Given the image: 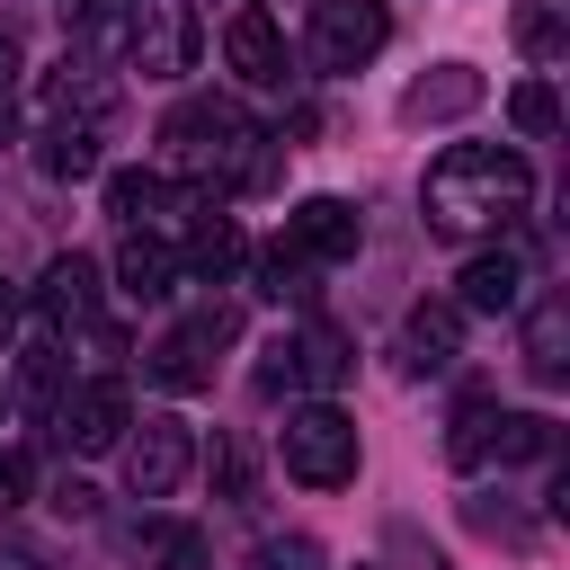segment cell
I'll list each match as a JSON object with an SVG mask.
<instances>
[{"instance_id": "cell-1", "label": "cell", "mask_w": 570, "mask_h": 570, "mask_svg": "<svg viewBox=\"0 0 570 570\" xmlns=\"http://www.w3.org/2000/svg\"><path fill=\"white\" fill-rule=\"evenodd\" d=\"M534 205V169L525 151L508 142H445L419 178V214L436 240H481V232H508L517 214Z\"/></svg>"}, {"instance_id": "cell-2", "label": "cell", "mask_w": 570, "mask_h": 570, "mask_svg": "<svg viewBox=\"0 0 570 570\" xmlns=\"http://www.w3.org/2000/svg\"><path fill=\"white\" fill-rule=\"evenodd\" d=\"M160 142L178 160H196L214 187H267L276 178V134H258L232 98H178L160 116Z\"/></svg>"}, {"instance_id": "cell-3", "label": "cell", "mask_w": 570, "mask_h": 570, "mask_svg": "<svg viewBox=\"0 0 570 570\" xmlns=\"http://www.w3.org/2000/svg\"><path fill=\"white\" fill-rule=\"evenodd\" d=\"M276 454H285V472H294L303 490H347V481H356V463H365L356 419H347L338 401H303V410H285Z\"/></svg>"}, {"instance_id": "cell-4", "label": "cell", "mask_w": 570, "mask_h": 570, "mask_svg": "<svg viewBox=\"0 0 570 570\" xmlns=\"http://www.w3.org/2000/svg\"><path fill=\"white\" fill-rule=\"evenodd\" d=\"M125 62L142 80H187L196 53H205V27H196V0H125Z\"/></svg>"}, {"instance_id": "cell-5", "label": "cell", "mask_w": 570, "mask_h": 570, "mask_svg": "<svg viewBox=\"0 0 570 570\" xmlns=\"http://www.w3.org/2000/svg\"><path fill=\"white\" fill-rule=\"evenodd\" d=\"M303 45H312L321 71H365V62L392 45V9H383V0H312Z\"/></svg>"}, {"instance_id": "cell-6", "label": "cell", "mask_w": 570, "mask_h": 570, "mask_svg": "<svg viewBox=\"0 0 570 570\" xmlns=\"http://www.w3.org/2000/svg\"><path fill=\"white\" fill-rule=\"evenodd\" d=\"M125 428H134V401H125L116 374H89V383H71V392L53 401V436H62L71 454H116Z\"/></svg>"}, {"instance_id": "cell-7", "label": "cell", "mask_w": 570, "mask_h": 570, "mask_svg": "<svg viewBox=\"0 0 570 570\" xmlns=\"http://www.w3.org/2000/svg\"><path fill=\"white\" fill-rule=\"evenodd\" d=\"M187 472H196V436H187V419L151 410V419L125 436V490H134V499H169Z\"/></svg>"}, {"instance_id": "cell-8", "label": "cell", "mask_w": 570, "mask_h": 570, "mask_svg": "<svg viewBox=\"0 0 570 570\" xmlns=\"http://www.w3.org/2000/svg\"><path fill=\"white\" fill-rule=\"evenodd\" d=\"M356 240H365V214H356L347 196H303V205H285V249H294L303 267H338V258H356Z\"/></svg>"}, {"instance_id": "cell-9", "label": "cell", "mask_w": 570, "mask_h": 570, "mask_svg": "<svg viewBox=\"0 0 570 570\" xmlns=\"http://www.w3.org/2000/svg\"><path fill=\"white\" fill-rule=\"evenodd\" d=\"M36 312H45V330H53V338H80V330H98V258L62 249V258L45 267V285H36Z\"/></svg>"}, {"instance_id": "cell-10", "label": "cell", "mask_w": 570, "mask_h": 570, "mask_svg": "<svg viewBox=\"0 0 570 570\" xmlns=\"http://www.w3.org/2000/svg\"><path fill=\"white\" fill-rule=\"evenodd\" d=\"M223 62H232L249 89H285V80H294V71H285V62H294V53H285V27H276L267 9H232V27H223Z\"/></svg>"}, {"instance_id": "cell-11", "label": "cell", "mask_w": 570, "mask_h": 570, "mask_svg": "<svg viewBox=\"0 0 570 570\" xmlns=\"http://www.w3.org/2000/svg\"><path fill=\"white\" fill-rule=\"evenodd\" d=\"M490 98V80L472 71V62H436V71H419L410 89H401V125H454V116H472Z\"/></svg>"}, {"instance_id": "cell-12", "label": "cell", "mask_w": 570, "mask_h": 570, "mask_svg": "<svg viewBox=\"0 0 570 570\" xmlns=\"http://www.w3.org/2000/svg\"><path fill=\"white\" fill-rule=\"evenodd\" d=\"M392 356H401V374H410V383H428V374H445V365L463 356V312H454V303H419V312L401 321V338H392Z\"/></svg>"}, {"instance_id": "cell-13", "label": "cell", "mask_w": 570, "mask_h": 570, "mask_svg": "<svg viewBox=\"0 0 570 570\" xmlns=\"http://www.w3.org/2000/svg\"><path fill=\"white\" fill-rule=\"evenodd\" d=\"M107 107H116V80H107L89 53H62V62L45 71V116H62V125H107Z\"/></svg>"}, {"instance_id": "cell-14", "label": "cell", "mask_w": 570, "mask_h": 570, "mask_svg": "<svg viewBox=\"0 0 570 570\" xmlns=\"http://www.w3.org/2000/svg\"><path fill=\"white\" fill-rule=\"evenodd\" d=\"M107 214L125 232H160L169 214H196V196H178L160 169H107Z\"/></svg>"}, {"instance_id": "cell-15", "label": "cell", "mask_w": 570, "mask_h": 570, "mask_svg": "<svg viewBox=\"0 0 570 570\" xmlns=\"http://www.w3.org/2000/svg\"><path fill=\"white\" fill-rule=\"evenodd\" d=\"M285 365H294V392H321V401H330V392L356 374V347H347L330 321H303V330L285 338Z\"/></svg>"}, {"instance_id": "cell-16", "label": "cell", "mask_w": 570, "mask_h": 570, "mask_svg": "<svg viewBox=\"0 0 570 570\" xmlns=\"http://www.w3.org/2000/svg\"><path fill=\"white\" fill-rule=\"evenodd\" d=\"M116 294H125V303H169V294H178V249H169L160 232H125V249H116Z\"/></svg>"}, {"instance_id": "cell-17", "label": "cell", "mask_w": 570, "mask_h": 570, "mask_svg": "<svg viewBox=\"0 0 570 570\" xmlns=\"http://www.w3.org/2000/svg\"><path fill=\"white\" fill-rule=\"evenodd\" d=\"M454 285H463L454 312H517V303H525V258H517V249H472Z\"/></svg>"}, {"instance_id": "cell-18", "label": "cell", "mask_w": 570, "mask_h": 570, "mask_svg": "<svg viewBox=\"0 0 570 570\" xmlns=\"http://www.w3.org/2000/svg\"><path fill=\"white\" fill-rule=\"evenodd\" d=\"M134 570H214V543L187 517H142L134 525Z\"/></svg>"}, {"instance_id": "cell-19", "label": "cell", "mask_w": 570, "mask_h": 570, "mask_svg": "<svg viewBox=\"0 0 570 570\" xmlns=\"http://www.w3.org/2000/svg\"><path fill=\"white\" fill-rule=\"evenodd\" d=\"M525 374L534 383H561L570 374V303L561 294H534L525 303Z\"/></svg>"}, {"instance_id": "cell-20", "label": "cell", "mask_w": 570, "mask_h": 570, "mask_svg": "<svg viewBox=\"0 0 570 570\" xmlns=\"http://www.w3.org/2000/svg\"><path fill=\"white\" fill-rule=\"evenodd\" d=\"M142 374H151L160 392H205V383H214V347H205L196 330H169V338L142 347Z\"/></svg>"}, {"instance_id": "cell-21", "label": "cell", "mask_w": 570, "mask_h": 570, "mask_svg": "<svg viewBox=\"0 0 570 570\" xmlns=\"http://www.w3.org/2000/svg\"><path fill=\"white\" fill-rule=\"evenodd\" d=\"M98 160H107V151H98V125H62V116H53V125L36 134V169H45V178H98Z\"/></svg>"}, {"instance_id": "cell-22", "label": "cell", "mask_w": 570, "mask_h": 570, "mask_svg": "<svg viewBox=\"0 0 570 570\" xmlns=\"http://www.w3.org/2000/svg\"><path fill=\"white\" fill-rule=\"evenodd\" d=\"M490 428H499V401H490V392H463L454 419H445V463H454V472H481V463H490Z\"/></svg>"}, {"instance_id": "cell-23", "label": "cell", "mask_w": 570, "mask_h": 570, "mask_svg": "<svg viewBox=\"0 0 570 570\" xmlns=\"http://www.w3.org/2000/svg\"><path fill=\"white\" fill-rule=\"evenodd\" d=\"M240 258H249V249H240V232H232L223 214H196V232H187L178 267H187V276H214V285H223V276H232Z\"/></svg>"}, {"instance_id": "cell-24", "label": "cell", "mask_w": 570, "mask_h": 570, "mask_svg": "<svg viewBox=\"0 0 570 570\" xmlns=\"http://www.w3.org/2000/svg\"><path fill=\"white\" fill-rule=\"evenodd\" d=\"M552 454V419H534V410H499V428H490V463H543Z\"/></svg>"}, {"instance_id": "cell-25", "label": "cell", "mask_w": 570, "mask_h": 570, "mask_svg": "<svg viewBox=\"0 0 570 570\" xmlns=\"http://www.w3.org/2000/svg\"><path fill=\"white\" fill-rule=\"evenodd\" d=\"M249 276H258V294H267V303H312V267H303L285 240H267V249L249 258Z\"/></svg>"}, {"instance_id": "cell-26", "label": "cell", "mask_w": 570, "mask_h": 570, "mask_svg": "<svg viewBox=\"0 0 570 570\" xmlns=\"http://www.w3.org/2000/svg\"><path fill=\"white\" fill-rule=\"evenodd\" d=\"M508 125H517L525 142H552V134H561V98H552V80H517V89H508Z\"/></svg>"}, {"instance_id": "cell-27", "label": "cell", "mask_w": 570, "mask_h": 570, "mask_svg": "<svg viewBox=\"0 0 570 570\" xmlns=\"http://www.w3.org/2000/svg\"><path fill=\"white\" fill-rule=\"evenodd\" d=\"M240 570H330V552H321L312 534H267V543H249Z\"/></svg>"}, {"instance_id": "cell-28", "label": "cell", "mask_w": 570, "mask_h": 570, "mask_svg": "<svg viewBox=\"0 0 570 570\" xmlns=\"http://www.w3.org/2000/svg\"><path fill=\"white\" fill-rule=\"evenodd\" d=\"M463 525H472V534H499V543H534V525H525L517 508H490V499H463Z\"/></svg>"}, {"instance_id": "cell-29", "label": "cell", "mask_w": 570, "mask_h": 570, "mask_svg": "<svg viewBox=\"0 0 570 570\" xmlns=\"http://www.w3.org/2000/svg\"><path fill=\"white\" fill-rule=\"evenodd\" d=\"M517 45H525V53H543V62L561 53V27H552V9H543V0H525V9H517Z\"/></svg>"}, {"instance_id": "cell-30", "label": "cell", "mask_w": 570, "mask_h": 570, "mask_svg": "<svg viewBox=\"0 0 570 570\" xmlns=\"http://www.w3.org/2000/svg\"><path fill=\"white\" fill-rule=\"evenodd\" d=\"M53 383H62L53 338H36V347H27V365H18V392H27V401H53Z\"/></svg>"}, {"instance_id": "cell-31", "label": "cell", "mask_w": 570, "mask_h": 570, "mask_svg": "<svg viewBox=\"0 0 570 570\" xmlns=\"http://www.w3.org/2000/svg\"><path fill=\"white\" fill-rule=\"evenodd\" d=\"M214 490H223V499H249V454H240L232 436L214 445Z\"/></svg>"}, {"instance_id": "cell-32", "label": "cell", "mask_w": 570, "mask_h": 570, "mask_svg": "<svg viewBox=\"0 0 570 570\" xmlns=\"http://www.w3.org/2000/svg\"><path fill=\"white\" fill-rule=\"evenodd\" d=\"M53 508H62V517H98V490H89V481H62Z\"/></svg>"}, {"instance_id": "cell-33", "label": "cell", "mask_w": 570, "mask_h": 570, "mask_svg": "<svg viewBox=\"0 0 570 570\" xmlns=\"http://www.w3.org/2000/svg\"><path fill=\"white\" fill-rule=\"evenodd\" d=\"M9 338H18V285L0 276V347H9Z\"/></svg>"}, {"instance_id": "cell-34", "label": "cell", "mask_w": 570, "mask_h": 570, "mask_svg": "<svg viewBox=\"0 0 570 570\" xmlns=\"http://www.w3.org/2000/svg\"><path fill=\"white\" fill-rule=\"evenodd\" d=\"M9 80H18V45L0 36V89H9Z\"/></svg>"}, {"instance_id": "cell-35", "label": "cell", "mask_w": 570, "mask_h": 570, "mask_svg": "<svg viewBox=\"0 0 570 570\" xmlns=\"http://www.w3.org/2000/svg\"><path fill=\"white\" fill-rule=\"evenodd\" d=\"M9 134H18V107H9V89H0V142H9Z\"/></svg>"}, {"instance_id": "cell-36", "label": "cell", "mask_w": 570, "mask_h": 570, "mask_svg": "<svg viewBox=\"0 0 570 570\" xmlns=\"http://www.w3.org/2000/svg\"><path fill=\"white\" fill-rule=\"evenodd\" d=\"M0 570H45V561L36 552H0Z\"/></svg>"}, {"instance_id": "cell-37", "label": "cell", "mask_w": 570, "mask_h": 570, "mask_svg": "<svg viewBox=\"0 0 570 570\" xmlns=\"http://www.w3.org/2000/svg\"><path fill=\"white\" fill-rule=\"evenodd\" d=\"M419 570H445V561H436V552H428V561H419Z\"/></svg>"}, {"instance_id": "cell-38", "label": "cell", "mask_w": 570, "mask_h": 570, "mask_svg": "<svg viewBox=\"0 0 570 570\" xmlns=\"http://www.w3.org/2000/svg\"><path fill=\"white\" fill-rule=\"evenodd\" d=\"M0 419H9V392H0Z\"/></svg>"}]
</instances>
